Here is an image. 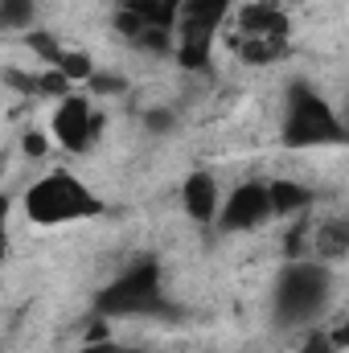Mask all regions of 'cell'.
Listing matches in <instances>:
<instances>
[{"instance_id": "cell-22", "label": "cell", "mask_w": 349, "mask_h": 353, "mask_svg": "<svg viewBox=\"0 0 349 353\" xmlns=\"http://www.w3.org/2000/svg\"><path fill=\"white\" fill-rule=\"evenodd\" d=\"M79 353H148V350H140V345H119V341H83V350Z\"/></svg>"}, {"instance_id": "cell-20", "label": "cell", "mask_w": 349, "mask_h": 353, "mask_svg": "<svg viewBox=\"0 0 349 353\" xmlns=\"http://www.w3.org/2000/svg\"><path fill=\"white\" fill-rule=\"evenodd\" d=\"M296 353H341V350H337V341L329 337V329H312V333H304V341H300Z\"/></svg>"}, {"instance_id": "cell-12", "label": "cell", "mask_w": 349, "mask_h": 353, "mask_svg": "<svg viewBox=\"0 0 349 353\" xmlns=\"http://www.w3.org/2000/svg\"><path fill=\"white\" fill-rule=\"evenodd\" d=\"M267 189H271L275 218H304L312 210V201H317V189L304 185V181H296V176H271Z\"/></svg>"}, {"instance_id": "cell-10", "label": "cell", "mask_w": 349, "mask_h": 353, "mask_svg": "<svg viewBox=\"0 0 349 353\" xmlns=\"http://www.w3.org/2000/svg\"><path fill=\"white\" fill-rule=\"evenodd\" d=\"M235 29L243 37H292L288 33V12L275 0H251L235 12Z\"/></svg>"}, {"instance_id": "cell-6", "label": "cell", "mask_w": 349, "mask_h": 353, "mask_svg": "<svg viewBox=\"0 0 349 353\" xmlns=\"http://www.w3.org/2000/svg\"><path fill=\"white\" fill-rule=\"evenodd\" d=\"M275 218L271 210V189L267 181H243L226 193L222 201V214H218V230L222 234H251Z\"/></svg>"}, {"instance_id": "cell-3", "label": "cell", "mask_w": 349, "mask_h": 353, "mask_svg": "<svg viewBox=\"0 0 349 353\" xmlns=\"http://www.w3.org/2000/svg\"><path fill=\"white\" fill-rule=\"evenodd\" d=\"M94 316L123 321V316H177V304L165 296V271L152 255L128 263L107 288L94 296Z\"/></svg>"}, {"instance_id": "cell-21", "label": "cell", "mask_w": 349, "mask_h": 353, "mask_svg": "<svg viewBox=\"0 0 349 353\" xmlns=\"http://www.w3.org/2000/svg\"><path fill=\"white\" fill-rule=\"evenodd\" d=\"M50 140H54V136H46V132L29 128V132L21 136V152H25V157H33V161H41V157L50 152Z\"/></svg>"}, {"instance_id": "cell-14", "label": "cell", "mask_w": 349, "mask_h": 353, "mask_svg": "<svg viewBox=\"0 0 349 353\" xmlns=\"http://www.w3.org/2000/svg\"><path fill=\"white\" fill-rule=\"evenodd\" d=\"M0 25L21 37L37 29V0H0Z\"/></svg>"}, {"instance_id": "cell-15", "label": "cell", "mask_w": 349, "mask_h": 353, "mask_svg": "<svg viewBox=\"0 0 349 353\" xmlns=\"http://www.w3.org/2000/svg\"><path fill=\"white\" fill-rule=\"evenodd\" d=\"M25 46H29V50H33V54H37L46 66H58V62H62V54H66V46H62V41H58L50 29H41V25L25 33Z\"/></svg>"}, {"instance_id": "cell-16", "label": "cell", "mask_w": 349, "mask_h": 353, "mask_svg": "<svg viewBox=\"0 0 349 353\" xmlns=\"http://www.w3.org/2000/svg\"><path fill=\"white\" fill-rule=\"evenodd\" d=\"M54 70H62L70 83H83V87H87L90 79H94V70H99V66L90 62V54H83V50H66V54H62V62H58Z\"/></svg>"}, {"instance_id": "cell-8", "label": "cell", "mask_w": 349, "mask_h": 353, "mask_svg": "<svg viewBox=\"0 0 349 353\" xmlns=\"http://www.w3.org/2000/svg\"><path fill=\"white\" fill-rule=\"evenodd\" d=\"M222 201H226V197H222L214 173L197 169V173H189L185 181H181V210H185L189 222H197V226H218Z\"/></svg>"}, {"instance_id": "cell-23", "label": "cell", "mask_w": 349, "mask_h": 353, "mask_svg": "<svg viewBox=\"0 0 349 353\" xmlns=\"http://www.w3.org/2000/svg\"><path fill=\"white\" fill-rule=\"evenodd\" d=\"M329 337L337 341V350L346 353V350H349V321H341V325H333V329H329Z\"/></svg>"}, {"instance_id": "cell-2", "label": "cell", "mask_w": 349, "mask_h": 353, "mask_svg": "<svg viewBox=\"0 0 349 353\" xmlns=\"http://www.w3.org/2000/svg\"><path fill=\"white\" fill-rule=\"evenodd\" d=\"M279 140L288 148H337V144H349L346 115L312 87L308 79H296L292 87L283 90Z\"/></svg>"}, {"instance_id": "cell-4", "label": "cell", "mask_w": 349, "mask_h": 353, "mask_svg": "<svg viewBox=\"0 0 349 353\" xmlns=\"http://www.w3.org/2000/svg\"><path fill=\"white\" fill-rule=\"evenodd\" d=\"M21 205L33 226H70L103 214V197L70 169H50L46 176H37L25 189Z\"/></svg>"}, {"instance_id": "cell-9", "label": "cell", "mask_w": 349, "mask_h": 353, "mask_svg": "<svg viewBox=\"0 0 349 353\" xmlns=\"http://www.w3.org/2000/svg\"><path fill=\"white\" fill-rule=\"evenodd\" d=\"M230 8H235V0H185L177 37H206V41H218V33H222L226 21H230Z\"/></svg>"}, {"instance_id": "cell-18", "label": "cell", "mask_w": 349, "mask_h": 353, "mask_svg": "<svg viewBox=\"0 0 349 353\" xmlns=\"http://www.w3.org/2000/svg\"><path fill=\"white\" fill-rule=\"evenodd\" d=\"M144 132H148V136H173L177 132V111L173 107H148V111H144Z\"/></svg>"}, {"instance_id": "cell-13", "label": "cell", "mask_w": 349, "mask_h": 353, "mask_svg": "<svg viewBox=\"0 0 349 353\" xmlns=\"http://www.w3.org/2000/svg\"><path fill=\"white\" fill-rule=\"evenodd\" d=\"M230 46H235L239 62H247V66H275L292 54V37H243V33H235Z\"/></svg>"}, {"instance_id": "cell-1", "label": "cell", "mask_w": 349, "mask_h": 353, "mask_svg": "<svg viewBox=\"0 0 349 353\" xmlns=\"http://www.w3.org/2000/svg\"><path fill=\"white\" fill-rule=\"evenodd\" d=\"M333 300V271L321 259H283L271 288V325L283 333L308 329Z\"/></svg>"}, {"instance_id": "cell-19", "label": "cell", "mask_w": 349, "mask_h": 353, "mask_svg": "<svg viewBox=\"0 0 349 353\" xmlns=\"http://www.w3.org/2000/svg\"><path fill=\"white\" fill-rule=\"evenodd\" d=\"M4 87L17 94H29V99H41V74H25L17 66H4Z\"/></svg>"}, {"instance_id": "cell-5", "label": "cell", "mask_w": 349, "mask_h": 353, "mask_svg": "<svg viewBox=\"0 0 349 353\" xmlns=\"http://www.w3.org/2000/svg\"><path fill=\"white\" fill-rule=\"evenodd\" d=\"M103 128H107V111H94V99H90L87 90H74V94H66V99L54 103L50 136L70 157H87L90 148H94V140L103 136Z\"/></svg>"}, {"instance_id": "cell-7", "label": "cell", "mask_w": 349, "mask_h": 353, "mask_svg": "<svg viewBox=\"0 0 349 353\" xmlns=\"http://www.w3.org/2000/svg\"><path fill=\"white\" fill-rule=\"evenodd\" d=\"M181 8H185V0H119V8H115V29H119L132 46H136L148 29L177 33Z\"/></svg>"}, {"instance_id": "cell-24", "label": "cell", "mask_w": 349, "mask_h": 353, "mask_svg": "<svg viewBox=\"0 0 349 353\" xmlns=\"http://www.w3.org/2000/svg\"><path fill=\"white\" fill-rule=\"evenodd\" d=\"M341 115H346V136H349V103H346V111H341Z\"/></svg>"}, {"instance_id": "cell-17", "label": "cell", "mask_w": 349, "mask_h": 353, "mask_svg": "<svg viewBox=\"0 0 349 353\" xmlns=\"http://www.w3.org/2000/svg\"><path fill=\"white\" fill-rule=\"evenodd\" d=\"M128 90V79L123 74H115V70H94V79L87 83V94L94 99H115V94H123Z\"/></svg>"}, {"instance_id": "cell-11", "label": "cell", "mask_w": 349, "mask_h": 353, "mask_svg": "<svg viewBox=\"0 0 349 353\" xmlns=\"http://www.w3.org/2000/svg\"><path fill=\"white\" fill-rule=\"evenodd\" d=\"M308 251H312V259H321L329 267L337 259H346L349 255V214H329L325 222H317L312 234H308Z\"/></svg>"}]
</instances>
